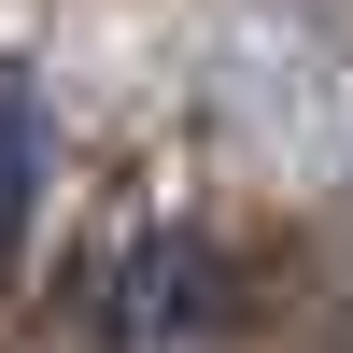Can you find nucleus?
<instances>
[{"label": "nucleus", "instance_id": "obj_1", "mask_svg": "<svg viewBox=\"0 0 353 353\" xmlns=\"http://www.w3.org/2000/svg\"><path fill=\"white\" fill-rule=\"evenodd\" d=\"M212 297H226L212 241H198V226H141V241L113 254V283L85 297V325H99V339H128V353H170L184 325H212Z\"/></svg>", "mask_w": 353, "mask_h": 353}, {"label": "nucleus", "instance_id": "obj_2", "mask_svg": "<svg viewBox=\"0 0 353 353\" xmlns=\"http://www.w3.org/2000/svg\"><path fill=\"white\" fill-rule=\"evenodd\" d=\"M43 212V85L14 71V226Z\"/></svg>", "mask_w": 353, "mask_h": 353}]
</instances>
